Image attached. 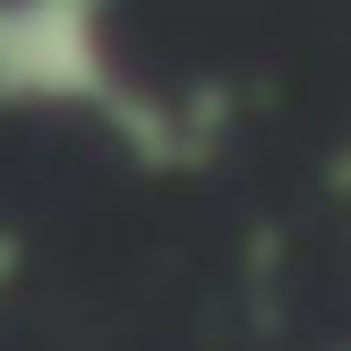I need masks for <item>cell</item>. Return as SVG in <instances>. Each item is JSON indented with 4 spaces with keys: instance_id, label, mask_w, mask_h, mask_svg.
Listing matches in <instances>:
<instances>
[{
    "instance_id": "obj_1",
    "label": "cell",
    "mask_w": 351,
    "mask_h": 351,
    "mask_svg": "<svg viewBox=\"0 0 351 351\" xmlns=\"http://www.w3.org/2000/svg\"><path fill=\"white\" fill-rule=\"evenodd\" d=\"M0 103H86L112 112L137 154L171 163V129L146 95H129L103 51V0H0Z\"/></svg>"
},
{
    "instance_id": "obj_2",
    "label": "cell",
    "mask_w": 351,
    "mask_h": 351,
    "mask_svg": "<svg viewBox=\"0 0 351 351\" xmlns=\"http://www.w3.org/2000/svg\"><path fill=\"white\" fill-rule=\"evenodd\" d=\"M0 274H9V240H0Z\"/></svg>"
}]
</instances>
